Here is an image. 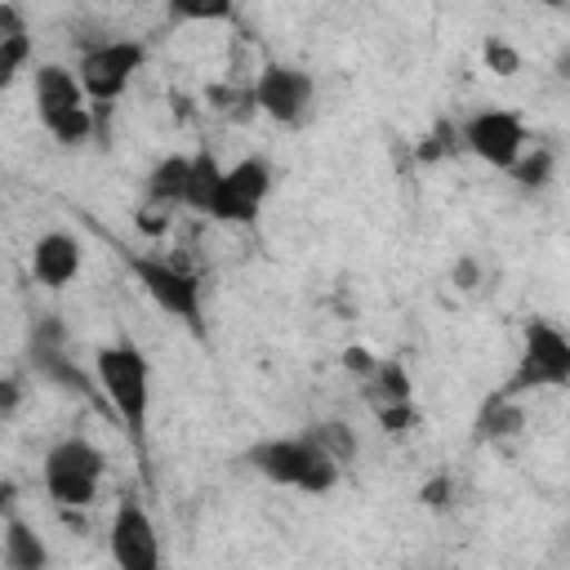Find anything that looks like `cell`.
I'll return each mask as SVG.
<instances>
[{
    "mask_svg": "<svg viewBox=\"0 0 570 570\" xmlns=\"http://www.w3.org/2000/svg\"><path fill=\"white\" fill-rule=\"evenodd\" d=\"M191 160V169H187V209H200V214H209L214 209V196H218V187H223V160L209 151V147H200L196 156H187Z\"/></svg>",
    "mask_w": 570,
    "mask_h": 570,
    "instance_id": "cell-15",
    "label": "cell"
},
{
    "mask_svg": "<svg viewBox=\"0 0 570 570\" xmlns=\"http://www.w3.org/2000/svg\"><path fill=\"white\" fill-rule=\"evenodd\" d=\"M98 481H102V450L89 445L85 436H67L45 454V490L62 512L89 508L98 499Z\"/></svg>",
    "mask_w": 570,
    "mask_h": 570,
    "instance_id": "cell-5",
    "label": "cell"
},
{
    "mask_svg": "<svg viewBox=\"0 0 570 570\" xmlns=\"http://www.w3.org/2000/svg\"><path fill=\"white\" fill-rule=\"evenodd\" d=\"M365 383H370L374 410H379V405H405V401H410V374H405L401 361H379Z\"/></svg>",
    "mask_w": 570,
    "mask_h": 570,
    "instance_id": "cell-16",
    "label": "cell"
},
{
    "mask_svg": "<svg viewBox=\"0 0 570 570\" xmlns=\"http://www.w3.org/2000/svg\"><path fill=\"white\" fill-rule=\"evenodd\" d=\"M245 463L267 476L272 485H285V490H298V494H330L338 485V463L312 441V436H272V441H258L249 445Z\"/></svg>",
    "mask_w": 570,
    "mask_h": 570,
    "instance_id": "cell-2",
    "label": "cell"
},
{
    "mask_svg": "<svg viewBox=\"0 0 570 570\" xmlns=\"http://www.w3.org/2000/svg\"><path fill=\"white\" fill-rule=\"evenodd\" d=\"M18 401H22V387H18L13 379H0V414H4V410H13Z\"/></svg>",
    "mask_w": 570,
    "mask_h": 570,
    "instance_id": "cell-25",
    "label": "cell"
},
{
    "mask_svg": "<svg viewBox=\"0 0 570 570\" xmlns=\"http://www.w3.org/2000/svg\"><path fill=\"white\" fill-rule=\"evenodd\" d=\"M459 138L476 160H485L494 169H512L525 151V120L512 107H481L463 120Z\"/></svg>",
    "mask_w": 570,
    "mask_h": 570,
    "instance_id": "cell-8",
    "label": "cell"
},
{
    "mask_svg": "<svg viewBox=\"0 0 570 570\" xmlns=\"http://www.w3.org/2000/svg\"><path fill=\"white\" fill-rule=\"evenodd\" d=\"M142 62H147V45H142V40H125V36H120V40H98V45H89L85 58H80V67H76V80H80L89 107L116 102V98L129 89V80L138 76Z\"/></svg>",
    "mask_w": 570,
    "mask_h": 570,
    "instance_id": "cell-6",
    "label": "cell"
},
{
    "mask_svg": "<svg viewBox=\"0 0 570 570\" xmlns=\"http://www.w3.org/2000/svg\"><path fill=\"white\" fill-rule=\"evenodd\" d=\"M543 387H570V338L561 325L552 321H530L521 330V352H517V370L503 383L499 401H517L525 392H543Z\"/></svg>",
    "mask_w": 570,
    "mask_h": 570,
    "instance_id": "cell-4",
    "label": "cell"
},
{
    "mask_svg": "<svg viewBox=\"0 0 570 570\" xmlns=\"http://www.w3.org/2000/svg\"><path fill=\"white\" fill-rule=\"evenodd\" d=\"M445 490H450L445 481H432V485H423V490H419V499H423V503H432V508H441V503H445Z\"/></svg>",
    "mask_w": 570,
    "mask_h": 570,
    "instance_id": "cell-26",
    "label": "cell"
},
{
    "mask_svg": "<svg viewBox=\"0 0 570 570\" xmlns=\"http://www.w3.org/2000/svg\"><path fill=\"white\" fill-rule=\"evenodd\" d=\"M0 566L4 570H49V543L22 517H4L0 525Z\"/></svg>",
    "mask_w": 570,
    "mask_h": 570,
    "instance_id": "cell-13",
    "label": "cell"
},
{
    "mask_svg": "<svg viewBox=\"0 0 570 570\" xmlns=\"http://www.w3.org/2000/svg\"><path fill=\"white\" fill-rule=\"evenodd\" d=\"M450 281H454L459 289H476V281H481V263H476L472 254H463V258L454 263V272H450Z\"/></svg>",
    "mask_w": 570,
    "mask_h": 570,
    "instance_id": "cell-22",
    "label": "cell"
},
{
    "mask_svg": "<svg viewBox=\"0 0 570 570\" xmlns=\"http://www.w3.org/2000/svg\"><path fill=\"white\" fill-rule=\"evenodd\" d=\"M129 267H134V276H138V285L147 289V298L165 312V316H174V321H183L191 334H205V307H200V281L187 272V267H178V263H165V258H129Z\"/></svg>",
    "mask_w": 570,
    "mask_h": 570,
    "instance_id": "cell-7",
    "label": "cell"
},
{
    "mask_svg": "<svg viewBox=\"0 0 570 570\" xmlns=\"http://www.w3.org/2000/svg\"><path fill=\"white\" fill-rule=\"evenodd\" d=\"M107 552L116 561V570H160V534H156V521L151 512L125 494L111 512V525H107Z\"/></svg>",
    "mask_w": 570,
    "mask_h": 570,
    "instance_id": "cell-10",
    "label": "cell"
},
{
    "mask_svg": "<svg viewBox=\"0 0 570 570\" xmlns=\"http://www.w3.org/2000/svg\"><path fill=\"white\" fill-rule=\"evenodd\" d=\"M31 98H36V116L40 125L62 142V147H80L94 134V107L76 80L71 67L62 62H40L31 71Z\"/></svg>",
    "mask_w": 570,
    "mask_h": 570,
    "instance_id": "cell-3",
    "label": "cell"
},
{
    "mask_svg": "<svg viewBox=\"0 0 570 570\" xmlns=\"http://www.w3.org/2000/svg\"><path fill=\"white\" fill-rule=\"evenodd\" d=\"M94 379H98V392L107 396V405L116 410V419L125 423V432L142 436L147 410H151V365H147L142 347L129 338L102 343L94 352Z\"/></svg>",
    "mask_w": 570,
    "mask_h": 570,
    "instance_id": "cell-1",
    "label": "cell"
},
{
    "mask_svg": "<svg viewBox=\"0 0 570 570\" xmlns=\"http://www.w3.org/2000/svg\"><path fill=\"white\" fill-rule=\"evenodd\" d=\"M27 62H31V36L27 31L0 36V89H9Z\"/></svg>",
    "mask_w": 570,
    "mask_h": 570,
    "instance_id": "cell-19",
    "label": "cell"
},
{
    "mask_svg": "<svg viewBox=\"0 0 570 570\" xmlns=\"http://www.w3.org/2000/svg\"><path fill=\"white\" fill-rule=\"evenodd\" d=\"M343 365H347V370H356V374H361V379H370V374H374V365H379V361H374V356H370V352H365V347H347V352H343Z\"/></svg>",
    "mask_w": 570,
    "mask_h": 570,
    "instance_id": "cell-24",
    "label": "cell"
},
{
    "mask_svg": "<svg viewBox=\"0 0 570 570\" xmlns=\"http://www.w3.org/2000/svg\"><path fill=\"white\" fill-rule=\"evenodd\" d=\"M379 423L387 428V432H405L410 423H414V405L405 401V405H379Z\"/></svg>",
    "mask_w": 570,
    "mask_h": 570,
    "instance_id": "cell-21",
    "label": "cell"
},
{
    "mask_svg": "<svg viewBox=\"0 0 570 570\" xmlns=\"http://www.w3.org/2000/svg\"><path fill=\"white\" fill-rule=\"evenodd\" d=\"M481 62H485L494 76H517V71H521V53H517L503 36H490V40L481 45Z\"/></svg>",
    "mask_w": 570,
    "mask_h": 570,
    "instance_id": "cell-20",
    "label": "cell"
},
{
    "mask_svg": "<svg viewBox=\"0 0 570 570\" xmlns=\"http://www.w3.org/2000/svg\"><path fill=\"white\" fill-rule=\"evenodd\" d=\"M312 98H316V80L289 62H267L249 89V102L276 125H303L312 111Z\"/></svg>",
    "mask_w": 570,
    "mask_h": 570,
    "instance_id": "cell-9",
    "label": "cell"
},
{
    "mask_svg": "<svg viewBox=\"0 0 570 570\" xmlns=\"http://www.w3.org/2000/svg\"><path fill=\"white\" fill-rule=\"evenodd\" d=\"M307 436H312V441H316V445H321L338 468L356 454V436H352V428H347V423H316Z\"/></svg>",
    "mask_w": 570,
    "mask_h": 570,
    "instance_id": "cell-18",
    "label": "cell"
},
{
    "mask_svg": "<svg viewBox=\"0 0 570 570\" xmlns=\"http://www.w3.org/2000/svg\"><path fill=\"white\" fill-rule=\"evenodd\" d=\"M187 156H165L156 160V169L147 174V205L151 209H178L187 200Z\"/></svg>",
    "mask_w": 570,
    "mask_h": 570,
    "instance_id": "cell-14",
    "label": "cell"
},
{
    "mask_svg": "<svg viewBox=\"0 0 570 570\" xmlns=\"http://www.w3.org/2000/svg\"><path fill=\"white\" fill-rule=\"evenodd\" d=\"M80 263H85V249L71 232H45L31 245V276L45 289H67L80 276Z\"/></svg>",
    "mask_w": 570,
    "mask_h": 570,
    "instance_id": "cell-12",
    "label": "cell"
},
{
    "mask_svg": "<svg viewBox=\"0 0 570 570\" xmlns=\"http://www.w3.org/2000/svg\"><path fill=\"white\" fill-rule=\"evenodd\" d=\"M272 191V165L263 156H245L236 165H223V187L214 196L209 218L218 223H254L263 200Z\"/></svg>",
    "mask_w": 570,
    "mask_h": 570,
    "instance_id": "cell-11",
    "label": "cell"
},
{
    "mask_svg": "<svg viewBox=\"0 0 570 570\" xmlns=\"http://www.w3.org/2000/svg\"><path fill=\"white\" fill-rule=\"evenodd\" d=\"M13 494H18V485H13V481H0V512L13 508Z\"/></svg>",
    "mask_w": 570,
    "mask_h": 570,
    "instance_id": "cell-27",
    "label": "cell"
},
{
    "mask_svg": "<svg viewBox=\"0 0 570 570\" xmlns=\"http://www.w3.org/2000/svg\"><path fill=\"white\" fill-rule=\"evenodd\" d=\"M552 174H557V156H552L548 147L521 151V160L512 165V178H517L525 191H539V187H548V183H552Z\"/></svg>",
    "mask_w": 570,
    "mask_h": 570,
    "instance_id": "cell-17",
    "label": "cell"
},
{
    "mask_svg": "<svg viewBox=\"0 0 570 570\" xmlns=\"http://www.w3.org/2000/svg\"><path fill=\"white\" fill-rule=\"evenodd\" d=\"M227 4H174V18H227Z\"/></svg>",
    "mask_w": 570,
    "mask_h": 570,
    "instance_id": "cell-23",
    "label": "cell"
}]
</instances>
